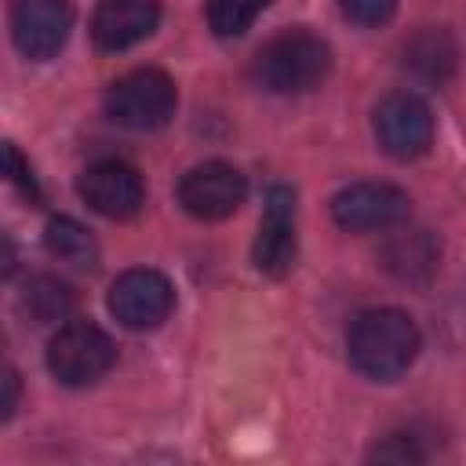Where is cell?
<instances>
[{
    "mask_svg": "<svg viewBox=\"0 0 466 466\" xmlns=\"http://www.w3.org/2000/svg\"><path fill=\"white\" fill-rule=\"evenodd\" d=\"M44 244H47V251H51L55 258H62V262H69V266L91 269V266L98 262V248H95L91 233H87L80 222L66 218V215H58V218L47 222Z\"/></svg>",
    "mask_w": 466,
    "mask_h": 466,
    "instance_id": "15",
    "label": "cell"
},
{
    "mask_svg": "<svg viewBox=\"0 0 466 466\" xmlns=\"http://www.w3.org/2000/svg\"><path fill=\"white\" fill-rule=\"evenodd\" d=\"M299 237H295V193L288 186H269L266 208L258 218V233L251 244V262L266 277H284L295 266Z\"/></svg>",
    "mask_w": 466,
    "mask_h": 466,
    "instance_id": "9",
    "label": "cell"
},
{
    "mask_svg": "<svg viewBox=\"0 0 466 466\" xmlns=\"http://www.w3.org/2000/svg\"><path fill=\"white\" fill-rule=\"evenodd\" d=\"M73 29V7L69 0H18L11 11V36L15 47L29 62L55 58Z\"/></svg>",
    "mask_w": 466,
    "mask_h": 466,
    "instance_id": "10",
    "label": "cell"
},
{
    "mask_svg": "<svg viewBox=\"0 0 466 466\" xmlns=\"http://www.w3.org/2000/svg\"><path fill=\"white\" fill-rule=\"evenodd\" d=\"M375 138L393 160H415L433 142V113L419 95L397 91L375 109Z\"/></svg>",
    "mask_w": 466,
    "mask_h": 466,
    "instance_id": "7",
    "label": "cell"
},
{
    "mask_svg": "<svg viewBox=\"0 0 466 466\" xmlns=\"http://www.w3.org/2000/svg\"><path fill=\"white\" fill-rule=\"evenodd\" d=\"M328 69H331V47L306 29H288L255 55V80L273 95L313 91L320 87Z\"/></svg>",
    "mask_w": 466,
    "mask_h": 466,
    "instance_id": "2",
    "label": "cell"
},
{
    "mask_svg": "<svg viewBox=\"0 0 466 466\" xmlns=\"http://www.w3.org/2000/svg\"><path fill=\"white\" fill-rule=\"evenodd\" d=\"M4 160H7V182L29 200V204H36L40 200V189H36V178H33V171H29V164L22 160V153H18V146H4Z\"/></svg>",
    "mask_w": 466,
    "mask_h": 466,
    "instance_id": "19",
    "label": "cell"
},
{
    "mask_svg": "<svg viewBox=\"0 0 466 466\" xmlns=\"http://www.w3.org/2000/svg\"><path fill=\"white\" fill-rule=\"evenodd\" d=\"M404 62L411 73H419L422 80H448L455 69V44L444 29H422L408 40L404 47Z\"/></svg>",
    "mask_w": 466,
    "mask_h": 466,
    "instance_id": "14",
    "label": "cell"
},
{
    "mask_svg": "<svg viewBox=\"0 0 466 466\" xmlns=\"http://www.w3.org/2000/svg\"><path fill=\"white\" fill-rule=\"evenodd\" d=\"M84 204L91 211H98L102 218H131L138 215L142 200H146V186H142V175L124 164V160H98L91 164L80 182H76Z\"/></svg>",
    "mask_w": 466,
    "mask_h": 466,
    "instance_id": "11",
    "label": "cell"
},
{
    "mask_svg": "<svg viewBox=\"0 0 466 466\" xmlns=\"http://www.w3.org/2000/svg\"><path fill=\"white\" fill-rule=\"evenodd\" d=\"M116 360L113 339L91 320H66L47 342V371L62 386H91Z\"/></svg>",
    "mask_w": 466,
    "mask_h": 466,
    "instance_id": "4",
    "label": "cell"
},
{
    "mask_svg": "<svg viewBox=\"0 0 466 466\" xmlns=\"http://www.w3.org/2000/svg\"><path fill=\"white\" fill-rule=\"evenodd\" d=\"M22 309L36 320V324H55L62 317H69L73 309V291L69 284H62L58 277H33L22 291Z\"/></svg>",
    "mask_w": 466,
    "mask_h": 466,
    "instance_id": "16",
    "label": "cell"
},
{
    "mask_svg": "<svg viewBox=\"0 0 466 466\" xmlns=\"http://www.w3.org/2000/svg\"><path fill=\"white\" fill-rule=\"evenodd\" d=\"M109 313L127 331L160 328L175 306V288L160 269H127L109 288Z\"/></svg>",
    "mask_w": 466,
    "mask_h": 466,
    "instance_id": "5",
    "label": "cell"
},
{
    "mask_svg": "<svg viewBox=\"0 0 466 466\" xmlns=\"http://www.w3.org/2000/svg\"><path fill=\"white\" fill-rule=\"evenodd\" d=\"M244 197H248V182L226 160H204L189 167L178 182V204L200 222L229 218L244 204Z\"/></svg>",
    "mask_w": 466,
    "mask_h": 466,
    "instance_id": "6",
    "label": "cell"
},
{
    "mask_svg": "<svg viewBox=\"0 0 466 466\" xmlns=\"http://www.w3.org/2000/svg\"><path fill=\"white\" fill-rule=\"evenodd\" d=\"M160 22V0H98L91 15V40L98 51H127Z\"/></svg>",
    "mask_w": 466,
    "mask_h": 466,
    "instance_id": "12",
    "label": "cell"
},
{
    "mask_svg": "<svg viewBox=\"0 0 466 466\" xmlns=\"http://www.w3.org/2000/svg\"><path fill=\"white\" fill-rule=\"evenodd\" d=\"M266 7H269V0H211L208 25L215 36H244Z\"/></svg>",
    "mask_w": 466,
    "mask_h": 466,
    "instance_id": "17",
    "label": "cell"
},
{
    "mask_svg": "<svg viewBox=\"0 0 466 466\" xmlns=\"http://www.w3.org/2000/svg\"><path fill=\"white\" fill-rule=\"evenodd\" d=\"M335 4L353 25H364V29L386 25L397 11V0H335Z\"/></svg>",
    "mask_w": 466,
    "mask_h": 466,
    "instance_id": "18",
    "label": "cell"
},
{
    "mask_svg": "<svg viewBox=\"0 0 466 466\" xmlns=\"http://www.w3.org/2000/svg\"><path fill=\"white\" fill-rule=\"evenodd\" d=\"M15 400H18V375L7 368V375H4V419H11V411H15Z\"/></svg>",
    "mask_w": 466,
    "mask_h": 466,
    "instance_id": "21",
    "label": "cell"
},
{
    "mask_svg": "<svg viewBox=\"0 0 466 466\" xmlns=\"http://www.w3.org/2000/svg\"><path fill=\"white\" fill-rule=\"evenodd\" d=\"M441 248L430 229H400L382 244V266L404 284H426L437 273Z\"/></svg>",
    "mask_w": 466,
    "mask_h": 466,
    "instance_id": "13",
    "label": "cell"
},
{
    "mask_svg": "<svg viewBox=\"0 0 466 466\" xmlns=\"http://www.w3.org/2000/svg\"><path fill=\"white\" fill-rule=\"evenodd\" d=\"M346 350H350V364L364 379L393 382L419 357V328L404 309H393V306L364 309L350 324Z\"/></svg>",
    "mask_w": 466,
    "mask_h": 466,
    "instance_id": "1",
    "label": "cell"
},
{
    "mask_svg": "<svg viewBox=\"0 0 466 466\" xmlns=\"http://www.w3.org/2000/svg\"><path fill=\"white\" fill-rule=\"evenodd\" d=\"M371 459H379V462H422L426 455L415 448V437H408V433H390L382 444L371 448Z\"/></svg>",
    "mask_w": 466,
    "mask_h": 466,
    "instance_id": "20",
    "label": "cell"
},
{
    "mask_svg": "<svg viewBox=\"0 0 466 466\" xmlns=\"http://www.w3.org/2000/svg\"><path fill=\"white\" fill-rule=\"evenodd\" d=\"M331 218L350 233L390 229L408 218V193L390 182H353L331 197Z\"/></svg>",
    "mask_w": 466,
    "mask_h": 466,
    "instance_id": "8",
    "label": "cell"
},
{
    "mask_svg": "<svg viewBox=\"0 0 466 466\" xmlns=\"http://www.w3.org/2000/svg\"><path fill=\"white\" fill-rule=\"evenodd\" d=\"M175 80L164 69H131L106 91V113L131 131H153L164 127L175 116Z\"/></svg>",
    "mask_w": 466,
    "mask_h": 466,
    "instance_id": "3",
    "label": "cell"
}]
</instances>
